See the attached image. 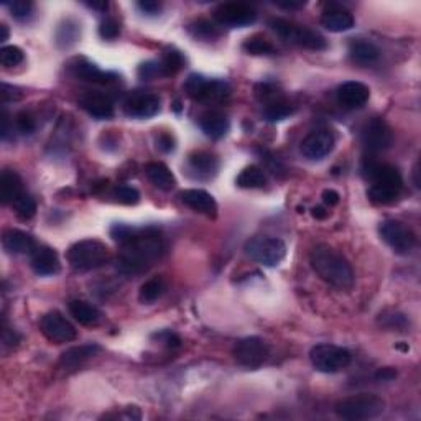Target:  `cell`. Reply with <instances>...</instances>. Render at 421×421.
Wrapping results in <instances>:
<instances>
[{
  "instance_id": "1",
  "label": "cell",
  "mask_w": 421,
  "mask_h": 421,
  "mask_svg": "<svg viewBox=\"0 0 421 421\" xmlns=\"http://www.w3.org/2000/svg\"><path fill=\"white\" fill-rule=\"evenodd\" d=\"M165 252L163 237L155 231H137L130 241L122 244V250L119 252L117 269L125 275H137L147 272Z\"/></svg>"
},
{
  "instance_id": "2",
  "label": "cell",
  "mask_w": 421,
  "mask_h": 421,
  "mask_svg": "<svg viewBox=\"0 0 421 421\" xmlns=\"http://www.w3.org/2000/svg\"><path fill=\"white\" fill-rule=\"evenodd\" d=\"M313 270L322 282H326L336 290L348 292L354 287L355 277L349 260L333 247L321 244L313 249L310 255Z\"/></svg>"
},
{
  "instance_id": "3",
  "label": "cell",
  "mask_w": 421,
  "mask_h": 421,
  "mask_svg": "<svg viewBox=\"0 0 421 421\" xmlns=\"http://www.w3.org/2000/svg\"><path fill=\"white\" fill-rule=\"evenodd\" d=\"M362 173L372 181L367 196L373 204L387 206L399 199L404 190V178L394 165L366 158L362 163Z\"/></svg>"
},
{
  "instance_id": "4",
  "label": "cell",
  "mask_w": 421,
  "mask_h": 421,
  "mask_svg": "<svg viewBox=\"0 0 421 421\" xmlns=\"http://www.w3.org/2000/svg\"><path fill=\"white\" fill-rule=\"evenodd\" d=\"M109 260V249L96 238H86L73 244L68 250V262L78 272L99 269Z\"/></svg>"
},
{
  "instance_id": "5",
  "label": "cell",
  "mask_w": 421,
  "mask_h": 421,
  "mask_svg": "<svg viewBox=\"0 0 421 421\" xmlns=\"http://www.w3.org/2000/svg\"><path fill=\"white\" fill-rule=\"evenodd\" d=\"M269 25L280 38L288 41V43L315 51L327 48V41L324 36L315 30H311V28L301 27L294 22L285 20V18H272V20L269 22Z\"/></svg>"
},
{
  "instance_id": "6",
  "label": "cell",
  "mask_w": 421,
  "mask_h": 421,
  "mask_svg": "<svg viewBox=\"0 0 421 421\" xmlns=\"http://www.w3.org/2000/svg\"><path fill=\"white\" fill-rule=\"evenodd\" d=\"M385 411V401L380 397L360 394L343 399L336 404V413L344 420H372Z\"/></svg>"
},
{
  "instance_id": "7",
  "label": "cell",
  "mask_w": 421,
  "mask_h": 421,
  "mask_svg": "<svg viewBox=\"0 0 421 421\" xmlns=\"http://www.w3.org/2000/svg\"><path fill=\"white\" fill-rule=\"evenodd\" d=\"M250 260L264 266H277L287 257V245L282 238L270 236H257L247 241L244 247Z\"/></svg>"
},
{
  "instance_id": "8",
  "label": "cell",
  "mask_w": 421,
  "mask_h": 421,
  "mask_svg": "<svg viewBox=\"0 0 421 421\" xmlns=\"http://www.w3.org/2000/svg\"><path fill=\"white\" fill-rule=\"evenodd\" d=\"M188 97L198 102H222L231 96V86L221 79H208L201 74H190L185 81Z\"/></svg>"
},
{
  "instance_id": "9",
  "label": "cell",
  "mask_w": 421,
  "mask_h": 421,
  "mask_svg": "<svg viewBox=\"0 0 421 421\" xmlns=\"http://www.w3.org/2000/svg\"><path fill=\"white\" fill-rule=\"evenodd\" d=\"M310 360L317 372L336 373L349 366L352 354L341 345L317 344L310 350Z\"/></svg>"
},
{
  "instance_id": "10",
  "label": "cell",
  "mask_w": 421,
  "mask_h": 421,
  "mask_svg": "<svg viewBox=\"0 0 421 421\" xmlns=\"http://www.w3.org/2000/svg\"><path fill=\"white\" fill-rule=\"evenodd\" d=\"M378 232H380L382 241L399 255L411 254L418 244L415 232L405 222L397 221V219L383 221L378 227Z\"/></svg>"
},
{
  "instance_id": "11",
  "label": "cell",
  "mask_w": 421,
  "mask_h": 421,
  "mask_svg": "<svg viewBox=\"0 0 421 421\" xmlns=\"http://www.w3.org/2000/svg\"><path fill=\"white\" fill-rule=\"evenodd\" d=\"M232 355L241 366L247 369H257L269 359L270 345L262 338L250 336V338L237 341L232 349Z\"/></svg>"
},
{
  "instance_id": "12",
  "label": "cell",
  "mask_w": 421,
  "mask_h": 421,
  "mask_svg": "<svg viewBox=\"0 0 421 421\" xmlns=\"http://www.w3.org/2000/svg\"><path fill=\"white\" fill-rule=\"evenodd\" d=\"M41 333L45 338L55 344L71 343L76 339V327L69 322L59 311H50L41 317L40 322Z\"/></svg>"
},
{
  "instance_id": "13",
  "label": "cell",
  "mask_w": 421,
  "mask_h": 421,
  "mask_svg": "<svg viewBox=\"0 0 421 421\" xmlns=\"http://www.w3.org/2000/svg\"><path fill=\"white\" fill-rule=\"evenodd\" d=\"M362 143L371 153L383 152L394 143V132L382 117H373L364 125Z\"/></svg>"
},
{
  "instance_id": "14",
  "label": "cell",
  "mask_w": 421,
  "mask_h": 421,
  "mask_svg": "<svg viewBox=\"0 0 421 421\" xmlns=\"http://www.w3.org/2000/svg\"><path fill=\"white\" fill-rule=\"evenodd\" d=\"M336 145V138L334 134L327 129H317L313 130L303 138L301 142V150L303 157L308 158V160H322L333 152Z\"/></svg>"
},
{
  "instance_id": "15",
  "label": "cell",
  "mask_w": 421,
  "mask_h": 421,
  "mask_svg": "<svg viewBox=\"0 0 421 421\" xmlns=\"http://www.w3.org/2000/svg\"><path fill=\"white\" fill-rule=\"evenodd\" d=\"M216 20L221 25L229 27H247L257 20V12L254 7L244 2H227L221 3L214 12Z\"/></svg>"
},
{
  "instance_id": "16",
  "label": "cell",
  "mask_w": 421,
  "mask_h": 421,
  "mask_svg": "<svg viewBox=\"0 0 421 421\" xmlns=\"http://www.w3.org/2000/svg\"><path fill=\"white\" fill-rule=\"evenodd\" d=\"M162 109V99L153 92H134L124 102V112L134 119H150Z\"/></svg>"
},
{
  "instance_id": "17",
  "label": "cell",
  "mask_w": 421,
  "mask_h": 421,
  "mask_svg": "<svg viewBox=\"0 0 421 421\" xmlns=\"http://www.w3.org/2000/svg\"><path fill=\"white\" fill-rule=\"evenodd\" d=\"M336 97H338V102L344 109H360L371 99V89L364 83L348 81L338 87Z\"/></svg>"
},
{
  "instance_id": "18",
  "label": "cell",
  "mask_w": 421,
  "mask_h": 421,
  "mask_svg": "<svg viewBox=\"0 0 421 421\" xmlns=\"http://www.w3.org/2000/svg\"><path fill=\"white\" fill-rule=\"evenodd\" d=\"M79 106L97 120H107L114 115V102L109 96L99 91L84 92L79 97Z\"/></svg>"
},
{
  "instance_id": "19",
  "label": "cell",
  "mask_w": 421,
  "mask_h": 421,
  "mask_svg": "<svg viewBox=\"0 0 421 421\" xmlns=\"http://www.w3.org/2000/svg\"><path fill=\"white\" fill-rule=\"evenodd\" d=\"M31 269L36 275L40 277H51V275H56L62 270V262H59V257L56 254V250L51 249V247L46 245H36L35 250L31 252Z\"/></svg>"
},
{
  "instance_id": "20",
  "label": "cell",
  "mask_w": 421,
  "mask_h": 421,
  "mask_svg": "<svg viewBox=\"0 0 421 421\" xmlns=\"http://www.w3.org/2000/svg\"><path fill=\"white\" fill-rule=\"evenodd\" d=\"M180 199L185 206L196 213L204 214L208 217H216L217 203L216 199L204 190H185L180 193Z\"/></svg>"
},
{
  "instance_id": "21",
  "label": "cell",
  "mask_w": 421,
  "mask_h": 421,
  "mask_svg": "<svg viewBox=\"0 0 421 421\" xmlns=\"http://www.w3.org/2000/svg\"><path fill=\"white\" fill-rule=\"evenodd\" d=\"M69 71H71L74 78L94 84H107L114 78V74L102 71L99 66H96L94 63H91L86 58H74L69 63Z\"/></svg>"
},
{
  "instance_id": "22",
  "label": "cell",
  "mask_w": 421,
  "mask_h": 421,
  "mask_svg": "<svg viewBox=\"0 0 421 421\" xmlns=\"http://www.w3.org/2000/svg\"><path fill=\"white\" fill-rule=\"evenodd\" d=\"M199 127L203 130L206 137L219 140L229 132V119L226 114L221 110H206L204 114L199 115Z\"/></svg>"
},
{
  "instance_id": "23",
  "label": "cell",
  "mask_w": 421,
  "mask_h": 421,
  "mask_svg": "<svg viewBox=\"0 0 421 421\" xmlns=\"http://www.w3.org/2000/svg\"><path fill=\"white\" fill-rule=\"evenodd\" d=\"M2 245L12 255L31 254L36 247L34 237L30 234L18 231V229H8V231L3 232Z\"/></svg>"
},
{
  "instance_id": "24",
  "label": "cell",
  "mask_w": 421,
  "mask_h": 421,
  "mask_svg": "<svg viewBox=\"0 0 421 421\" xmlns=\"http://www.w3.org/2000/svg\"><path fill=\"white\" fill-rule=\"evenodd\" d=\"M354 15L349 10L341 7H333L324 10V13L321 15V25L326 28V30L333 31V34H343V31H348L354 27Z\"/></svg>"
},
{
  "instance_id": "25",
  "label": "cell",
  "mask_w": 421,
  "mask_h": 421,
  "mask_svg": "<svg viewBox=\"0 0 421 421\" xmlns=\"http://www.w3.org/2000/svg\"><path fill=\"white\" fill-rule=\"evenodd\" d=\"M101 345L99 344H81V345H74V348L68 349L66 352L62 354V359H59V366L64 369H76L78 366H83L84 362L89 359H92L94 355L101 352Z\"/></svg>"
},
{
  "instance_id": "26",
  "label": "cell",
  "mask_w": 421,
  "mask_h": 421,
  "mask_svg": "<svg viewBox=\"0 0 421 421\" xmlns=\"http://www.w3.org/2000/svg\"><path fill=\"white\" fill-rule=\"evenodd\" d=\"M191 171H194L199 178H213L219 170V160L216 155L209 152H194L188 158Z\"/></svg>"
},
{
  "instance_id": "27",
  "label": "cell",
  "mask_w": 421,
  "mask_h": 421,
  "mask_svg": "<svg viewBox=\"0 0 421 421\" xmlns=\"http://www.w3.org/2000/svg\"><path fill=\"white\" fill-rule=\"evenodd\" d=\"M145 173H147L148 180L162 191H171L176 186L175 175L170 171L165 163L152 162L145 166Z\"/></svg>"
},
{
  "instance_id": "28",
  "label": "cell",
  "mask_w": 421,
  "mask_h": 421,
  "mask_svg": "<svg viewBox=\"0 0 421 421\" xmlns=\"http://www.w3.org/2000/svg\"><path fill=\"white\" fill-rule=\"evenodd\" d=\"M69 313L76 320L79 324L84 326H94L101 321V311L94 305L84 301V299H73L69 301Z\"/></svg>"
},
{
  "instance_id": "29",
  "label": "cell",
  "mask_w": 421,
  "mask_h": 421,
  "mask_svg": "<svg viewBox=\"0 0 421 421\" xmlns=\"http://www.w3.org/2000/svg\"><path fill=\"white\" fill-rule=\"evenodd\" d=\"M23 193L22 178L15 171L6 170L0 176V196L3 204H12Z\"/></svg>"
},
{
  "instance_id": "30",
  "label": "cell",
  "mask_w": 421,
  "mask_h": 421,
  "mask_svg": "<svg viewBox=\"0 0 421 421\" xmlns=\"http://www.w3.org/2000/svg\"><path fill=\"white\" fill-rule=\"evenodd\" d=\"M349 55L352 62L359 64H372L380 58V50L372 41L355 40L349 46Z\"/></svg>"
},
{
  "instance_id": "31",
  "label": "cell",
  "mask_w": 421,
  "mask_h": 421,
  "mask_svg": "<svg viewBox=\"0 0 421 421\" xmlns=\"http://www.w3.org/2000/svg\"><path fill=\"white\" fill-rule=\"evenodd\" d=\"M236 183L238 188L244 190H262L269 185V178L260 166L250 165L238 173Z\"/></svg>"
},
{
  "instance_id": "32",
  "label": "cell",
  "mask_w": 421,
  "mask_h": 421,
  "mask_svg": "<svg viewBox=\"0 0 421 421\" xmlns=\"http://www.w3.org/2000/svg\"><path fill=\"white\" fill-rule=\"evenodd\" d=\"M188 31L193 38L201 41H214L221 36L219 27L214 25L213 22L206 20V18H198V20L191 22L188 25Z\"/></svg>"
},
{
  "instance_id": "33",
  "label": "cell",
  "mask_w": 421,
  "mask_h": 421,
  "mask_svg": "<svg viewBox=\"0 0 421 421\" xmlns=\"http://www.w3.org/2000/svg\"><path fill=\"white\" fill-rule=\"evenodd\" d=\"M165 292H166L165 280L160 277L152 278L140 287L138 299L140 303H143V305H152V303H155L157 299H160Z\"/></svg>"
},
{
  "instance_id": "34",
  "label": "cell",
  "mask_w": 421,
  "mask_h": 421,
  "mask_svg": "<svg viewBox=\"0 0 421 421\" xmlns=\"http://www.w3.org/2000/svg\"><path fill=\"white\" fill-rule=\"evenodd\" d=\"M293 112V106L285 101L283 97H278V99L272 102H266L264 109V117L266 122H282V120L292 115Z\"/></svg>"
},
{
  "instance_id": "35",
  "label": "cell",
  "mask_w": 421,
  "mask_h": 421,
  "mask_svg": "<svg viewBox=\"0 0 421 421\" xmlns=\"http://www.w3.org/2000/svg\"><path fill=\"white\" fill-rule=\"evenodd\" d=\"M377 322L378 326L385 327L388 331H406L410 326L408 317H406L404 313L395 310L382 311L377 317Z\"/></svg>"
},
{
  "instance_id": "36",
  "label": "cell",
  "mask_w": 421,
  "mask_h": 421,
  "mask_svg": "<svg viewBox=\"0 0 421 421\" xmlns=\"http://www.w3.org/2000/svg\"><path fill=\"white\" fill-rule=\"evenodd\" d=\"M79 38V25L74 20H64L56 31V43L59 48H69Z\"/></svg>"
},
{
  "instance_id": "37",
  "label": "cell",
  "mask_w": 421,
  "mask_h": 421,
  "mask_svg": "<svg viewBox=\"0 0 421 421\" xmlns=\"http://www.w3.org/2000/svg\"><path fill=\"white\" fill-rule=\"evenodd\" d=\"M13 210L20 219H31L36 214V201L31 194H28L23 191V193L18 196V198L12 203Z\"/></svg>"
},
{
  "instance_id": "38",
  "label": "cell",
  "mask_w": 421,
  "mask_h": 421,
  "mask_svg": "<svg viewBox=\"0 0 421 421\" xmlns=\"http://www.w3.org/2000/svg\"><path fill=\"white\" fill-rule=\"evenodd\" d=\"M242 48H244V51H247L249 55H255V56L277 53V48H275L269 40L264 38V36H250V38H247L244 41Z\"/></svg>"
},
{
  "instance_id": "39",
  "label": "cell",
  "mask_w": 421,
  "mask_h": 421,
  "mask_svg": "<svg viewBox=\"0 0 421 421\" xmlns=\"http://www.w3.org/2000/svg\"><path fill=\"white\" fill-rule=\"evenodd\" d=\"M163 71H165L166 76H171V74L180 73L185 66V56L180 53L178 50H166L163 53L162 59H160Z\"/></svg>"
},
{
  "instance_id": "40",
  "label": "cell",
  "mask_w": 421,
  "mask_h": 421,
  "mask_svg": "<svg viewBox=\"0 0 421 421\" xmlns=\"http://www.w3.org/2000/svg\"><path fill=\"white\" fill-rule=\"evenodd\" d=\"M23 59H25V55H23L22 48H18L15 45L3 46V48L0 50V62H2L6 68L18 66Z\"/></svg>"
},
{
  "instance_id": "41",
  "label": "cell",
  "mask_w": 421,
  "mask_h": 421,
  "mask_svg": "<svg viewBox=\"0 0 421 421\" xmlns=\"http://www.w3.org/2000/svg\"><path fill=\"white\" fill-rule=\"evenodd\" d=\"M138 78L143 79V81H152V79L157 78H165L166 74L163 71V66L160 62H147L142 63L138 66Z\"/></svg>"
},
{
  "instance_id": "42",
  "label": "cell",
  "mask_w": 421,
  "mask_h": 421,
  "mask_svg": "<svg viewBox=\"0 0 421 421\" xmlns=\"http://www.w3.org/2000/svg\"><path fill=\"white\" fill-rule=\"evenodd\" d=\"M114 198L122 204H137L140 201V193L132 186L127 185H117L114 188Z\"/></svg>"
},
{
  "instance_id": "43",
  "label": "cell",
  "mask_w": 421,
  "mask_h": 421,
  "mask_svg": "<svg viewBox=\"0 0 421 421\" xmlns=\"http://www.w3.org/2000/svg\"><path fill=\"white\" fill-rule=\"evenodd\" d=\"M6 6L10 10L12 17L17 18V20H25L34 12V3L28 2V0H13V2L6 3Z\"/></svg>"
},
{
  "instance_id": "44",
  "label": "cell",
  "mask_w": 421,
  "mask_h": 421,
  "mask_svg": "<svg viewBox=\"0 0 421 421\" xmlns=\"http://www.w3.org/2000/svg\"><path fill=\"white\" fill-rule=\"evenodd\" d=\"M137 231H138L137 227L127 226V224H114V226L110 227V237L122 245L127 241H130V238L137 234Z\"/></svg>"
},
{
  "instance_id": "45",
  "label": "cell",
  "mask_w": 421,
  "mask_h": 421,
  "mask_svg": "<svg viewBox=\"0 0 421 421\" xmlns=\"http://www.w3.org/2000/svg\"><path fill=\"white\" fill-rule=\"evenodd\" d=\"M15 127L18 132L23 135L34 134L36 129L35 117L31 115L30 112H20V114H17V117H15Z\"/></svg>"
},
{
  "instance_id": "46",
  "label": "cell",
  "mask_w": 421,
  "mask_h": 421,
  "mask_svg": "<svg viewBox=\"0 0 421 421\" xmlns=\"http://www.w3.org/2000/svg\"><path fill=\"white\" fill-rule=\"evenodd\" d=\"M99 35L104 40H115L120 35V23L115 18H106L99 25Z\"/></svg>"
},
{
  "instance_id": "47",
  "label": "cell",
  "mask_w": 421,
  "mask_h": 421,
  "mask_svg": "<svg viewBox=\"0 0 421 421\" xmlns=\"http://www.w3.org/2000/svg\"><path fill=\"white\" fill-rule=\"evenodd\" d=\"M155 338L166 345V348H180L181 345V338L175 333H171V331H162V333H157Z\"/></svg>"
},
{
  "instance_id": "48",
  "label": "cell",
  "mask_w": 421,
  "mask_h": 421,
  "mask_svg": "<svg viewBox=\"0 0 421 421\" xmlns=\"http://www.w3.org/2000/svg\"><path fill=\"white\" fill-rule=\"evenodd\" d=\"M137 7H138V10L143 13V15H148V17L158 15V13H160V10H162V3L152 2V0H145V2H138Z\"/></svg>"
},
{
  "instance_id": "49",
  "label": "cell",
  "mask_w": 421,
  "mask_h": 421,
  "mask_svg": "<svg viewBox=\"0 0 421 421\" xmlns=\"http://www.w3.org/2000/svg\"><path fill=\"white\" fill-rule=\"evenodd\" d=\"M155 142H157V148L163 153L171 152V150L175 148V140H173V137L170 134H160L157 137Z\"/></svg>"
},
{
  "instance_id": "50",
  "label": "cell",
  "mask_w": 421,
  "mask_h": 421,
  "mask_svg": "<svg viewBox=\"0 0 421 421\" xmlns=\"http://www.w3.org/2000/svg\"><path fill=\"white\" fill-rule=\"evenodd\" d=\"M0 96H2L3 102H12L20 99V92H18L17 87L8 86V84H2V92H0Z\"/></svg>"
},
{
  "instance_id": "51",
  "label": "cell",
  "mask_w": 421,
  "mask_h": 421,
  "mask_svg": "<svg viewBox=\"0 0 421 421\" xmlns=\"http://www.w3.org/2000/svg\"><path fill=\"white\" fill-rule=\"evenodd\" d=\"M339 199H341V196H339L338 191H334V190H324V191H322V203L329 206V208H333V206L338 204Z\"/></svg>"
},
{
  "instance_id": "52",
  "label": "cell",
  "mask_w": 421,
  "mask_h": 421,
  "mask_svg": "<svg viewBox=\"0 0 421 421\" xmlns=\"http://www.w3.org/2000/svg\"><path fill=\"white\" fill-rule=\"evenodd\" d=\"M13 132V124H10V117L7 112H2V138L7 140L8 135Z\"/></svg>"
},
{
  "instance_id": "53",
  "label": "cell",
  "mask_w": 421,
  "mask_h": 421,
  "mask_svg": "<svg viewBox=\"0 0 421 421\" xmlns=\"http://www.w3.org/2000/svg\"><path fill=\"white\" fill-rule=\"evenodd\" d=\"M18 341H20V336H18L15 331H8V329L3 331V338H2L3 345H15Z\"/></svg>"
},
{
  "instance_id": "54",
  "label": "cell",
  "mask_w": 421,
  "mask_h": 421,
  "mask_svg": "<svg viewBox=\"0 0 421 421\" xmlns=\"http://www.w3.org/2000/svg\"><path fill=\"white\" fill-rule=\"evenodd\" d=\"M376 377L378 380H392V378L397 377V371H394L392 367H383L376 373Z\"/></svg>"
},
{
  "instance_id": "55",
  "label": "cell",
  "mask_w": 421,
  "mask_h": 421,
  "mask_svg": "<svg viewBox=\"0 0 421 421\" xmlns=\"http://www.w3.org/2000/svg\"><path fill=\"white\" fill-rule=\"evenodd\" d=\"M86 7L92 8V10L97 12H106L109 8V3L107 2H86Z\"/></svg>"
},
{
  "instance_id": "56",
  "label": "cell",
  "mask_w": 421,
  "mask_h": 421,
  "mask_svg": "<svg viewBox=\"0 0 421 421\" xmlns=\"http://www.w3.org/2000/svg\"><path fill=\"white\" fill-rule=\"evenodd\" d=\"M277 6L292 10V8H303L306 6V3L305 2H277Z\"/></svg>"
},
{
  "instance_id": "57",
  "label": "cell",
  "mask_w": 421,
  "mask_h": 421,
  "mask_svg": "<svg viewBox=\"0 0 421 421\" xmlns=\"http://www.w3.org/2000/svg\"><path fill=\"white\" fill-rule=\"evenodd\" d=\"M327 210L322 208V206H317V208H315L313 209V217H316V219H324V217H327Z\"/></svg>"
},
{
  "instance_id": "58",
  "label": "cell",
  "mask_w": 421,
  "mask_h": 421,
  "mask_svg": "<svg viewBox=\"0 0 421 421\" xmlns=\"http://www.w3.org/2000/svg\"><path fill=\"white\" fill-rule=\"evenodd\" d=\"M0 31H2V35H0V41H6L8 38V28H7V25H0Z\"/></svg>"
}]
</instances>
